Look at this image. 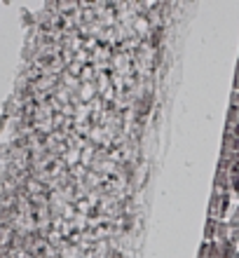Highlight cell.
<instances>
[{
  "mask_svg": "<svg viewBox=\"0 0 239 258\" xmlns=\"http://www.w3.org/2000/svg\"><path fill=\"white\" fill-rule=\"evenodd\" d=\"M230 232H232V228L227 221H216V237L220 242H230Z\"/></svg>",
  "mask_w": 239,
  "mask_h": 258,
  "instance_id": "1",
  "label": "cell"
}]
</instances>
